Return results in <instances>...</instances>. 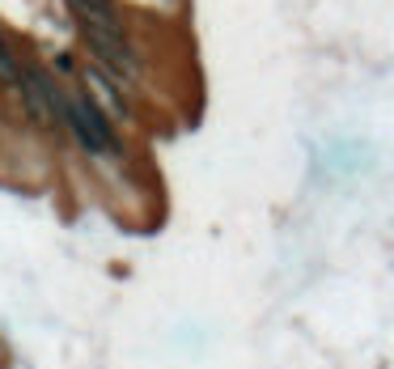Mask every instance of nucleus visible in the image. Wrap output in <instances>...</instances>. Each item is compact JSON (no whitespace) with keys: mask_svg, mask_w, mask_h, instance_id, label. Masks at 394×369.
<instances>
[{"mask_svg":"<svg viewBox=\"0 0 394 369\" xmlns=\"http://www.w3.org/2000/svg\"><path fill=\"white\" fill-rule=\"evenodd\" d=\"M89 81L102 89V98H106V107L119 115V119H128L132 115V107H128V93H123V85L111 77V72H102V68H89Z\"/></svg>","mask_w":394,"mask_h":369,"instance_id":"f257e3e1","label":"nucleus"},{"mask_svg":"<svg viewBox=\"0 0 394 369\" xmlns=\"http://www.w3.org/2000/svg\"><path fill=\"white\" fill-rule=\"evenodd\" d=\"M97 5H111V0H97Z\"/></svg>","mask_w":394,"mask_h":369,"instance_id":"f03ea898","label":"nucleus"}]
</instances>
